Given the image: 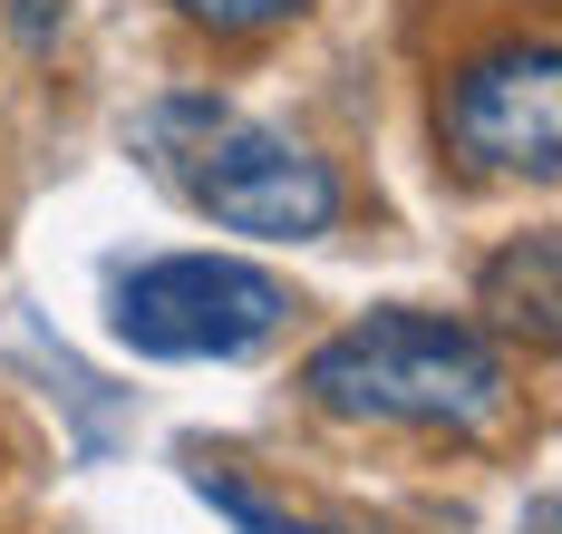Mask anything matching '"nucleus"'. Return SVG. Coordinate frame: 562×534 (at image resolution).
I'll use <instances>...</instances> for the list:
<instances>
[{
  "label": "nucleus",
  "instance_id": "obj_5",
  "mask_svg": "<svg viewBox=\"0 0 562 534\" xmlns=\"http://www.w3.org/2000/svg\"><path fill=\"white\" fill-rule=\"evenodd\" d=\"M553 234H524L505 243L495 263H485V311H495V331H524V341H553Z\"/></svg>",
  "mask_w": 562,
  "mask_h": 534
},
{
  "label": "nucleus",
  "instance_id": "obj_7",
  "mask_svg": "<svg viewBox=\"0 0 562 534\" xmlns=\"http://www.w3.org/2000/svg\"><path fill=\"white\" fill-rule=\"evenodd\" d=\"M311 0H175V20L184 30H204V40H262L281 20H301Z\"/></svg>",
  "mask_w": 562,
  "mask_h": 534
},
{
  "label": "nucleus",
  "instance_id": "obj_4",
  "mask_svg": "<svg viewBox=\"0 0 562 534\" xmlns=\"http://www.w3.org/2000/svg\"><path fill=\"white\" fill-rule=\"evenodd\" d=\"M281 321L291 292L233 253H166L116 282V341L146 359H252Z\"/></svg>",
  "mask_w": 562,
  "mask_h": 534
},
{
  "label": "nucleus",
  "instance_id": "obj_2",
  "mask_svg": "<svg viewBox=\"0 0 562 534\" xmlns=\"http://www.w3.org/2000/svg\"><path fill=\"white\" fill-rule=\"evenodd\" d=\"M146 156L184 185L194 214H214L224 234L252 243H311L339 224V176L330 156H311L301 136L243 118L224 98H166L146 118Z\"/></svg>",
  "mask_w": 562,
  "mask_h": 534
},
{
  "label": "nucleus",
  "instance_id": "obj_1",
  "mask_svg": "<svg viewBox=\"0 0 562 534\" xmlns=\"http://www.w3.org/2000/svg\"><path fill=\"white\" fill-rule=\"evenodd\" d=\"M301 389H311V409H330V418L437 427V437H485L514 409L505 351L475 321H447V311H369V321L330 331L321 351L301 359Z\"/></svg>",
  "mask_w": 562,
  "mask_h": 534
},
{
  "label": "nucleus",
  "instance_id": "obj_6",
  "mask_svg": "<svg viewBox=\"0 0 562 534\" xmlns=\"http://www.w3.org/2000/svg\"><path fill=\"white\" fill-rule=\"evenodd\" d=\"M194 496H204V505H214V515H224L233 534H330V525H311L301 505H281V496H262L252 476H233L224 457H214V467L194 457Z\"/></svg>",
  "mask_w": 562,
  "mask_h": 534
},
{
  "label": "nucleus",
  "instance_id": "obj_3",
  "mask_svg": "<svg viewBox=\"0 0 562 534\" xmlns=\"http://www.w3.org/2000/svg\"><path fill=\"white\" fill-rule=\"evenodd\" d=\"M437 136L465 176H524L553 185L562 166V49L553 30H514L495 49L447 68L437 88Z\"/></svg>",
  "mask_w": 562,
  "mask_h": 534
}]
</instances>
